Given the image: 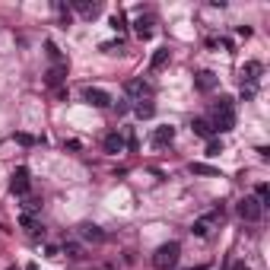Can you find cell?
<instances>
[{"instance_id":"cell-19","label":"cell","mask_w":270,"mask_h":270,"mask_svg":"<svg viewBox=\"0 0 270 270\" xmlns=\"http://www.w3.org/2000/svg\"><path fill=\"white\" fill-rule=\"evenodd\" d=\"M194 175H207V178H220V169H213V165H207V162H191L188 165Z\"/></svg>"},{"instance_id":"cell-8","label":"cell","mask_w":270,"mask_h":270,"mask_svg":"<svg viewBox=\"0 0 270 270\" xmlns=\"http://www.w3.org/2000/svg\"><path fill=\"white\" fill-rule=\"evenodd\" d=\"M153 25H156L153 16H150V13H146V16L140 13V16L134 19V35H137V38H143V41H146V38H153Z\"/></svg>"},{"instance_id":"cell-34","label":"cell","mask_w":270,"mask_h":270,"mask_svg":"<svg viewBox=\"0 0 270 270\" xmlns=\"http://www.w3.org/2000/svg\"><path fill=\"white\" fill-rule=\"evenodd\" d=\"M10 270H16V267H10Z\"/></svg>"},{"instance_id":"cell-28","label":"cell","mask_w":270,"mask_h":270,"mask_svg":"<svg viewBox=\"0 0 270 270\" xmlns=\"http://www.w3.org/2000/svg\"><path fill=\"white\" fill-rule=\"evenodd\" d=\"M22 210H25V213H35V210H41V200H38V197H25Z\"/></svg>"},{"instance_id":"cell-13","label":"cell","mask_w":270,"mask_h":270,"mask_svg":"<svg viewBox=\"0 0 270 270\" xmlns=\"http://www.w3.org/2000/svg\"><path fill=\"white\" fill-rule=\"evenodd\" d=\"M64 80H67V64H54L45 73V83L51 86V89H60V83H64Z\"/></svg>"},{"instance_id":"cell-23","label":"cell","mask_w":270,"mask_h":270,"mask_svg":"<svg viewBox=\"0 0 270 270\" xmlns=\"http://www.w3.org/2000/svg\"><path fill=\"white\" fill-rule=\"evenodd\" d=\"M255 200H258L261 207H267V204H270V188H267V185H258V188H255Z\"/></svg>"},{"instance_id":"cell-10","label":"cell","mask_w":270,"mask_h":270,"mask_svg":"<svg viewBox=\"0 0 270 270\" xmlns=\"http://www.w3.org/2000/svg\"><path fill=\"white\" fill-rule=\"evenodd\" d=\"M19 226L32 235V239H45V226H41L32 213H22V216H19Z\"/></svg>"},{"instance_id":"cell-17","label":"cell","mask_w":270,"mask_h":270,"mask_svg":"<svg viewBox=\"0 0 270 270\" xmlns=\"http://www.w3.org/2000/svg\"><path fill=\"white\" fill-rule=\"evenodd\" d=\"M80 235H83L86 242H105V232H102L95 223H83L80 226Z\"/></svg>"},{"instance_id":"cell-33","label":"cell","mask_w":270,"mask_h":270,"mask_svg":"<svg viewBox=\"0 0 270 270\" xmlns=\"http://www.w3.org/2000/svg\"><path fill=\"white\" fill-rule=\"evenodd\" d=\"M188 270H207V267H204V264H200V267H188Z\"/></svg>"},{"instance_id":"cell-26","label":"cell","mask_w":270,"mask_h":270,"mask_svg":"<svg viewBox=\"0 0 270 270\" xmlns=\"http://www.w3.org/2000/svg\"><path fill=\"white\" fill-rule=\"evenodd\" d=\"M111 29H115V32H124V29H127V16L121 13V10L111 16Z\"/></svg>"},{"instance_id":"cell-22","label":"cell","mask_w":270,"mask_h":270,"mask_svg":"<svg viewBox=\"0 0 270 270\" xmlns=\"http://www.w3.org/2000/svg\"><path fill=\"white\" fill-rule=\"evenodd\" d=\"M13 140H16V143H22V146H41V143H45V137H32V134H16Z\"/></svg>"},{"instance_id":"cell-20","label":"cell","mask_w":270,"mask_h":270,"mask_svg":"<svg viewBox=\"0 0 270 270\" xmlns=\"http://www.w3.org/2000/svg\"><path fill=\"white\" fill-rule=\"evenodd\" d=\"M60 251H64L67 258H73V261H80V258H83V245H80L76 239H67V242H64V248H60Z\"/></svg>"},{"instance_id":"cell-29","label":"cell","mask_w":270,"mask_h":270,"mask_svg":"<svg viewBox=\"0 0 270 270\" xmlns=\"http://www.w3.org/2000/svg\"><path fill=\"white\" fill-rule=\"evenodd\" d=\"M223 153V143L220 140H207V156H220Z\"/></svg>"},{"instance_id":"cell-7","label":"cell","mask_w":270,"mask_h":270,"mask_svg":"<svg viewBox=\"0 0 270 270\" xmlns=\"http://www.w3.org/2000/svg\"><path fill=\"white\" fill-rule=\"evenodd\" d=\"M216 86H220V76H216V73H210V70L194 73V89L197 92H213Z\"/></svg>"},{"instance_id":"cell-15","label":"cell","mask_w":270,"mask_h":270,"mask_svg":"<svg viewBox=\"0 0 270 270\" xmlns=\"http://www.w3.org/2000/svg\"><path fill=\"white\" fill-rule=\"evenodd\" d=\"M70 6H73V10H76V13H83V16H86V19H95V16H99V13H102V3H89V0H73V3H70Z\"/></svg>"},{"instance_id":"cell-4","label":"cell","mask_w":270,"mask_h":270,"mask_svg":"<svg viewBox=\"0 0 270 270\" xmlns=\"http://www.w3.org/2000/svg\"><path fill=\"white\" fill-rule=\"evenodd\" d=\"M124 92H127V99H130V102H137V105H140V102H150L153 86L146 83V80H130V83L124 86Z\"/></svg>"},{"instance_id":"cell-16","label":"cell","mask_w":270,"mask_h":270,"mask_svg":"<svg viewBox=\"0 0 270 270\" xmlns=\"http://www.w3.org/2000/svg\"><path fill=\"white\" fill-rule=\"evenodd\" d=\"M172 140H175V127L162 124V127H156V130H153V146H169Z\"/></svg>"},{"instance_id":"cell-30","label":"cell","mask_w":270,"mask_h":270,"mask_svg":"<svg viewBox=\"0 0 270 270\" xmlns=\"http://www.w3.org/2000/svg\"><path fill=\"white\" fill-rule=\"evenodd\" d=\"M242 99H245V102L255 99V86H242Z\"/></svg>"},{"instance_id":"cell-14","label":"cell","mask_w":270,"mask_h":270,"mask_svg":"<svg viewBox=\"0 0 270 270\" xmlns=\"http://www.w3.org/2000/svg\"><path fill=\"white\" fill-rule=\"evenodd\" d=\"M191 130H194L197 137H204V140H213V134H216L213 121H207V118H194V121H191Z\"/></svg>"},{"instance_id":"cell-3","label":"cell","mask_w":270,"mask_h":270,"mask_svg":"<svg viewBox=\"0 0 270 270\" xmlns=\"http://www.w3.org/2000/svg\"><path fill=\"white\" fill-rule=\"evenodd\" d=\"M235 210H239V216L245 223H261V216H264V207H261L255 197H242L239 204H235Z\"/></svg>"},{"instance_id":"cell-31","label":"cell","mask_w":270,"mask_h":270,"mask_svg":"<svg viewBox=\"0 0 270 270\" xmlns=\"http://www.w3.org/2000/svg\"><path fill=\"white\" fill-rule=\"evenodd\" d=\"M45 255H48V258H60V248H57V245H48Z\"/></svg>"},{"instance_id":"cell-9","label":"cell","mask_w":270,"mask_h":270,"mask_svg":"<svg viewBox=\"0 0 270 270\" xmlns=\"http://www.w3.org/2000/svg\"><path fill=\"white\" fill-rule=\"evenodd\" d=\"M213 130H220V134H226V130L235 127V108H226V111H213Z\"/></svg>"},{"instance_id":"cell-18","label":"cell","mask_w":270,"mask_h":270,"mask_svg":"<svg viewBox=\"0 0 270 270\" xmlns=\"http://www.w3.org/2000/svg\"><path fill=\"white\" fill-rule=\"evenodd\" d=\"M169 57H172V51H169V48H156V51H153V57H150V70H162V67L169 64Z\"/></svg>"},{"instance_id":"cell-6","label":"cell","mask_w":270,"mask_h":270,"mask_svg":"<svg viewBox=\"0 0 270 270\" xmlns=\"http://www.w3.org/2000/svg\"><path fill=\"white\" fill-rule=\"evenodd\" d=\"M83 99L89 102V105H95V108H108V105H111V95H108L105 89H99V86H86V89H83Z\"/></svg>"},{"instance_id":"cell-5","label":"cell","mask_w":270,"mask_h":270,"mask_svg":"<svg viewBox=\"0 0 270 270\" xmlns=\"http://www.w3.org/2000/svg\"><path fill=\"white\" fill-rule=\"evenodd\" d=\"M29 185H32V181H29V169H25V165H19V169L10 175V191L22 197V194H29Z\"/></svg>"},{"instance_id":"cell-25","label":"cell","mask_w":270,"mask_h":270,"mask_svg":"<svg viewBox=\"0 0 270 270\" xmlns=\"http://www.w3.org/2000/svg\"><path fill=\"white\" fill-rule=\"evenodd\" d=\"M134 111H137V118H153L156 115V105H153V102H140Z\"/></svg>"},{"instance_id":"cell-1","label":"cell","mask_w":270,"mask_h":270,"mask_svg":"<svg viewBox=\"0 0 270 270\" xmlns=\"http://www.w3.org/2000/svg\"><path fill=\"white\" fill-rule=\"evenodd\" d=\"M178 258H181V245L178 242H165V245H159L153 251V267L156 270H175Z\"/></svg>"},{"instance_id":"cell-11","label":"cell","mask_w":270,"mask_h":270,"mask_svg":"<svg viewBox=\"0 0 270 270\" xmlns=\"http://www.w3.org/2000/svg\"><path fill=\"white\" fill-rule=\"evenodd\" d=\"M261 73H264V67H261V60H248L245 67H242V86H255L261 80Z\"/></svg>"},{"instance_id":"cell-2","label":"cell","mask_w":270,"mask_h":270,"mask_svg":"<svg viewBox=\"0 0 270 270\" xmlns=\"http://www.w3.org/2000/svg\"><path fill=\"white\" fill-rule=\"evenodd\" d=\"M223 220V207H213L207 216H200V220H194V226H191V232L197 235V239H207V235L213 232V226Z\"/></svg>"},{"instance_id":"cell-32","label":"cell","mask_w":270,"mask_h":270,"mask_svg":"<svg viewBox=\"0 0 270 270\" xmlns=\"http://www.w3.org/2000/svg\"><path fill=\"white\" fill-rule=\"evenodd\" d=\"M232 270H248V267L242 264V261H235V264H232Z\"/></svg>"},{"instance_id":"cell-24","label":"cell","mask_w":270,"mask_h":270,"mask_svg":"<svg viewBox=\"0 0 270 270\" xmlns=\"http://www.w3.org/2000/svg\"><path fill=\"white\" fill-rule=\"evenodd\" d=\"M45 51H48V57H51V60H54V64H67V60H64V57H60V48L54 45V41H45Z\"/></svg>"},{"instance_id":"cell-12","label":"cell","mask_w":270,"mask_h":270,"mask_svg":"<svg viewBox=\"0 0 270 270\" xmlns=\"http://www.w3.org/2000/svg\"><path fill=\"white\" fill-rule=\"evenodd\" d=\"M102 146H105V153H124L127 143H124V134H118V130H111V134H105V140H102Z\"/></svg>"},{"instance_id":"cell-21","label":"cell","mask_w":270,"mask_h":270,"mask_svg":"<svg viewBox=\"0 0 270 270\" xmlns=\"http://www.w3.org/2000/svg\"><path fill=\"white\" fill-rule=\"evenodd\" d=\"M54 10H57V16H60V29H67V25L73 22V13H70V6H64V3L57 0V3H54Z\"/></svg>"},{"instance_id":"cell-27","label":"cell","mask_w":270,"mask_h":270,"mask_svg":"<svg viewBox=\"0 0 270 270\" xmlns=\"http://www.w3.org/2000/svg\"><path fill=\"white\" fill-rule=\"evenodd\" d=\"M121 48H124V41H102V45H99V51H105V54H115V51H121Z\"/></svg>"}]
</instances>
